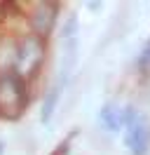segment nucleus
<instances>
[{
	"label": "nucleus",
	"instance_id": "nucleus-1",
	"mask_svg": "<svg viewBox=\"0 0 150 155\" xmlns=\"http://www.w3.org/2000/svg\"><path fill=\"white\" fill-rule=\"evenodd\" d=\"M45 61V40L33 33H21L17 38V54H14V71L19 78L31 80L38 75V71Z\"/></svg>",
	"mask_w": 150,
	"mask_h": 155
},
{
	"label": "nucleus",
	"instance_id": "nucleus-2",
	"mask_svg": "<svg viewBox=\"0 0 150 155\" xmlns=\"http://www.w3.org/2000/svg\"><path fill=\"white\" fill-rule=\"evenodd\" d=\"M28 104V82L17 73H2L0 75V115L17 117L24 113Z\"/></svg>",
	"mask_w": 150,
	"mask_h": 155
},
{
	"label": "nucleus",
	"instance_id": "nucleus-3",
	"mask_svg": "<svg viewBox=\"0 0 150 155\" xmlns=\"http://www.w3.org/2000/svg\"><path fill=\"white\" fill-rule=\"evenodd\" d=\"M124 146L131 150V155H145L150 146V129L145 120L134 110L127 108L124 110Z\"/></svg>",
	"mask_w": 150,
	"mask_h": 155
},
{
	"label": "nucleus",
	"instance_id": "nucleus-4",
	"mask_svg": "<svg viewBox=\"0 0 150 155\" xmlns=\"http://www.w3.org/2000/svg\"><path fill=\"white\" fill-rule=\"evenodd\" d=\"M56 19H59V5L56 2H33L26 14L28 33L47 40L52 35V31L56 28Z\"/></svg>",
	"mask_w": 150,
	"mask_h": 155
},
{
	"label": "nucleus",
	"instance_id": "nucleus-5",
	"mask_svg": "<svg viewBox=\"0 0 150 155\" xmlns=\"http://www.w3.org/2000/svg\"><path fill=\"white\" fill-rule=\"evenodd\" d=\"M68 85L66 80L61 78H56L54 85L45 92V97H42V104H40V122L42 125H49V120L54 117L56 108H59V101H61V94H64V87Z\"/></svg>",
	"mask_w": 150,
	"mask_h": 155
},
{
	"label": "nucleus",
	"instance_id": "nucleus-6",
	"mask_svg": "<svg viewBox=\"0 0 150 155\" xmlns=\"http://www.w3.org/2000/svg\"><path fill=\"white\" fill-rule=\"evenodd\" d=\"M17 38H19V35H9V33H2V35H0V75L14 71Z\"/></svg>",
	"mask_w": 150,
	"mask_h": 155
},
{
	"label": "nucleus",
	"instance_id": "nucleus-7",
	"mask_svg": "<svg viewBox=\"0 0 150 155\" xmlns=\"http://www.w3.org/2000/svg\"><path fill=\"white\" fill-rule=\"evenodd\" d=\"M101 125L108 129V132H120L122 127H124V110H120L117 106H112V104H106L101 108Z\"/></svg>",
	"mask_w": 150,
	"mask_h": 155
},
{
	"label": "nucleus",
	"instance_id": "nucleus-8",
	"mask_svg": "<svg viewBox=\"0 0 150 155\" xmlns=\"http://www.w3.org/2000/svg\"><path fill=\"white\" fill-rule=\"evenodd\" d=\"M77 38V17L70 14L66 17L64 26H61V40H75Z\"/></svg>",
	"mask_w": 150,
	"mask_h": 155
},
{
	"label": "nucleus",
	"instance_id": "nucleus-9",
	"mask_svg": "<svg viewBox=\"0 0 150 155\" xmlns=\"http://www.w3.org/2000/svg\"><path fill=\"white\" fill-rule=\"evenodd\" d=\"M139 66L150 68V40L145 42V47H143V52H141V57H139Z\"/></svg>",
	"mask_w": 150,
	"mask_h": 155
},
{
	"label": "nucleus",
	"instance_id": "nucleus-10",
	"mask_svg": "<svg viewBox=\"0 0 150 155\" xmlns=\"http://www.w3.org/2000/svg\"><path fill=\"white\" fill-rule=\"evenodd\" d=\"M5 153V141H0V155Z\"/></svg>",
	"mask_w": 150,
	"mask_h": 155
}]
</instances>
